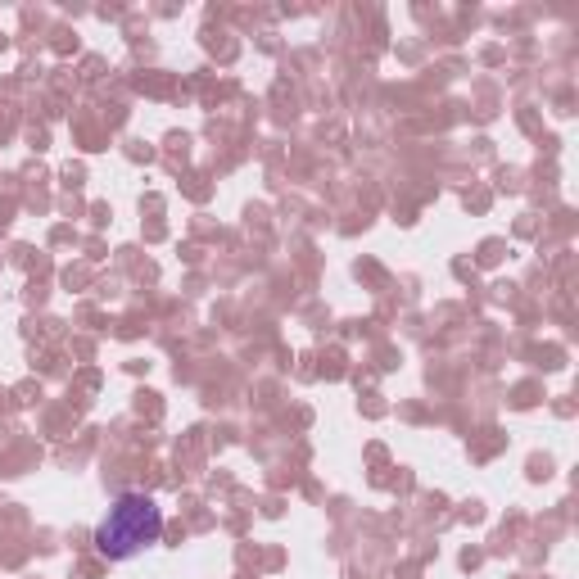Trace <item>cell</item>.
<instances>
[{"mask_svg": "<svg viewBox=\"0 0 579 579\" xmlns=\"http://www.w3.org/2000/svg\"><path fill=\"white\" fill-rule=\"evenodd\" d=\"M163 539V507L150 494H118L95 525V552L109 561H132Z\"/></svg>", "mask_w": 579, "mask_h": 579, "instance_id": "1", "label": "cell"}]
</instances>
